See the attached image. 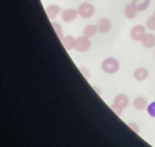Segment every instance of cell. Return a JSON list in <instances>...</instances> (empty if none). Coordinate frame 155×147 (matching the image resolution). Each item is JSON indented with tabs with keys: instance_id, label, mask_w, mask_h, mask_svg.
Instances as JSON below:
<instances>
[{
	"instance_id": "1",
	"label": "cell",
	"mask_w": 155,
	"mask_h": 147,
	"mask_svg": "<svg viewBox=\"0 0 155 147\" xmlns=\"http://www.w3.org/2000/svg\"><path fill=\"white\" fill-rule=\"evenodd\" d=\"M119 62L114 58H107L102 62V70L106 74H115L119 70Z\"/></svg>"
},
{
	"instance_id": "2",
	"label": "cell",
	"mask_w": 155,
	"mask_h": 147,
	"mask_svg": "<svg viewBox=\"0 0 155 147\" xmlns=\"http://www.w3.org/2000/svg\"><path fill=\"white\" fill-rule=\"evenodd\" d=\"M79 14L84 18H90L92 17L95 13V7L91 3L89 2H84L79 6Z\"/></svg>"
},
{
	"instance_id": "3",
	"label": "cell",
	"mask_w": 155,
	"mask_h": 147,
	"mask_svg": "<svg viewBox=\"0 0 155 147\" xmlns=\"http://www.w3.org/2000/svg\"><path fill=\"white\" fill-rule=\"evenodd\" d=\"M91 40L87 36H80L76 39V51L80 52H85L91 48Z\"/></svg>"
},
{
	"instance_id": "4",
	"label": "cell",
	"mask_w": 155,
	"mask_h": 147,
	"mask_svg": "<svg viewBox=\"0 0 155 147\" xmlns=\"http://www.w3.org/2000/svg\"><path fill=\"white\" fill-rule=\"evenodd\" d=\"M145 27L143 25H136L131 29L130 35L136 42H141L143 39V37L145 36Z\"/></svg>"
},
{
	"instance_id": "5",
	"label": "cell",
	"mask_w": 155,
	"mask_h": 147,
	"mask_svg": "<svg viewBox=\"0 0 155 147\" xmlns=\"http://www.w3.org/2000/svg\"><path fill=\"white\" fill-rule=\"evenodd\" d=\"M61 19H63L64 22H71V21L75 20L77 16L79 15V11L76 10V9H66V10L61 11Z\"/></svg>"
},
{
	"instance_id": "6",
	"label": "cell",
	"mask_w": 155,
	"mask_h": 147,
	"mask_svg": "<svg viewBox=\"0 0 155 147\" xmlns=\"http://www.w3.org/2000/svg\"><path fill=\"white\" fill-rule=\"evenodd\" d=\"M112 27V23L107 18H101L98 24V31L101 33H107Z\"/></svg>"
},
{
	"instance_id": "7",
	"label": "cell",
	"mask_w": 155,
	"mask_h": 147,
	"mask_svg": "<svg viewBox=\"0 0 155 147\" xmlns=\"http://www.w3.org/2000/svg\"><path fill=\"white\" fill-rule=\"evenodd\" d=\"M114 104H116L117 106H119L120 108L124 109L128 106L129 99H128V97L126 95H124V94H120V95L115 97V99H114Z\"/></svg>"
},
{
	"instance_id": "8",
	"label": "cell",
	"mask_w": 155,
	"mask_h": 147,
	"mask_svg": "<svg viewBox=\"0 0 155 147\" xmlns=\"http://www.w3.org/2000/svg\"><path fill=\"white\" fill-rule=\"evenodd\" d=\"M141 42L147 48H153L155 45V35L153 33H146L145 36L143 37V39L141 40Z\"/></svg>"
},
{
	"instance_id": "9",
	"label": "cell",
	"mask_w": 155,
	"mask_h": 147,
	"mask_svg": "<svg viewBox=\"0 0 155 147\" xmlns=\"http://www.w3.org/2000/svg\"><path fill=\"white\" fill-rule=\"evenodd\" d=\"M61 12V7L58 5H55V4H51L48 6L46 8V13H48V16L49 19H54L55 17L58 16V14Z\"/></svg>"
},
{
	"instance_id": "10",
	"label": "cell",
	"mask_w": 155,
	"mask_h": 147,
	"mask_svg": "<svg viewBox=\"0 0 155 147\" xmlns=\"http://www.w3.org/2000/svg\"><path fill=\"white\" fill-rule=\"evenodd\" d=\"M133 105L137 110H144L145 108L148 107V101L144 97H137L133 101Z\"/></svg>"
},
{
	"instance_id": "11",
	"label": "cell",
	"mask_w": 155,
	"mask_h": 147,
	"mask_svg": "<svg viewBox=\"0 0 155 147\" xmlns=\"http://www.w3.org/2000/svg\"><path fill=\"white\" fill-rule=\"evenodd\" d=\"M148 75H149V73H148V71L145 68H138L137 70H135L133 76H134L135 80L139 81V82H142V81L147 79Z\"/></svg>"
},
{
	"instance_id": "12",
	"label": "cell",
	"mask_w": 155,
	"mask_h": 147,
	"mask_svg": "<svg viewBox=\"0 0 155 147\" xmlns=\"http://www.w3.org/2000/svg\"><path fill=\"white\" fill-rule=\"evenodd\" d=\"M76 39L77 38H75V37L72 36V35H67V36L64 37V39L61 40V42H63V45H64V48H66L68 51H71V49L75 48Z\"/></svg>"
},
{
	"instance_id": "13",
	"label": "cell",
	"mask_w": 155,
	"mask_h": 147,
	"mask_svg": "<svg viewBox=\"0 0 155 147\" xmlns=\"http://www.w3.org/2000/svg\"><path fill=\"white\" fill-rule=\"evenodd\" d=\"M137 8H136V6L133 4V3H129V4L126 5L125 7V15L127 18H129V19H133L136 14H137Z\"/></svg>"
},
{
	"instance_id": "14",
	"label": "cell",
	"mask_w": 155,
	"mask_h": 147,
	"mask_svg": "<svg viewBox=\"0 0 155 147\" xmlns=\"http://www.w3.org/2000/svg\"><path fill=\"white\" fill-rule=\"evenodd\" d=\"M132 3L136 6L138 11H143L148 8L150 4V0H133Z\"/></svg>"
},
{
	"instance_id": "15",
	"label": "cell",
	"mask_w": 155,
	"mask_h": 147,
	"mask_svg": "<svg viewBox=\"0 0 155 147\" xmlns=\"http://www.w3.org/2000/svg\"><path fill=\"white\" fill-rule=\"evenodd\" d=\"M97 30H98V26L97 25H94V24H89V25H87L85 27V29H84V35L90 38V37L95 35L96 32H97Z\"/></svg>"
},
{
	"instance_id": "16",
	"label": "cell",
	"mask_w": 155,
	"mask_h": 147,
	"mask_svg": "<svg viewBox=\"0 0 155 147\" xmlns=\"http://www.w3.org/2000/svg\"><path fill=\"white\" fill-rule=\"evenodd\" d=\"M52 27H54V29L55 31V33H57V35L58 36V38L61 40L64 39V34H63V29H61V26L60 23L58 22H52Z\"/></svg>"
},
{
	"instance_id": "17",
	"label": "cell",
	"mask_w": 155,
	"mask_h": 147,
	"mask_svg": "<svg viewBox=\"0 0 155 147\" xmlns=\"http://www.w3.org/2000/svg\"><path fill=\"white\" fill-rule=\"evenodd\" d=\"M146 25L150 30H155V16H154V15L148 18Z\"/></svg>"
},
{
	"instance_id": "18",
	"label": "cell",
	"mask_w": 155,
	"mask_h": 147,
	"mask_svg": "<svg viewBox=\"0 0 155 147\" xmlns=\"http://www.w3.org/2000/svg\"><path fill=\"white\" fill-rule=\"evenodd\" d=\"M147 112H148V114H149L151 117L155 118V101L152 102V103H150V104L148 105Z\"/></svg>"
},
{
	"instance_id": "19",
	"label": "cell",
	"mask_w": 155,
	"mask_h": 147,
	"mask_svg": "<svg viewBox=\"0 0 155 147\" xmlns=\"http://www.w3.org/2000/svg\"><path fill=\"white\" fill-rule=\"evenodd\" d=\"M110 108L112 109V111H114L116 113V115H118V116H121L122 115V112H123V109L120 108L119 106H117L116 104H113L110 106Z\"/></svg>"
},
{
	"instance_id": "20",
	"label": "cell",
	"mask_w": 155,
	"mask_h": 147,
	"mask_svg": "<svg viewBox=\"0 0 155 147\" xmlns=\"http://www.w3.org/2000/svg\"><path fill=\"white\" fill-rule=\"evenodd\" d=\"M128 126H129V128H131V129L134 131L135 133H139V127L137 126V124H135V123H129Z\"/></svg>"
},
{
	"instance_id": "21",
	"label": "cell",
	"mask_w": 155,
	"mask_h": 147,
	"mask_svg": "<svg viewBox=\"0 0 155 147\" xmlns=\"http://www.w3.org/2000/svg\"><path fill=\"white\" fill-rule=\"evenodd\" d=\"M154 16H155V11H154Z\"/></svg>"
}]
</instances>
